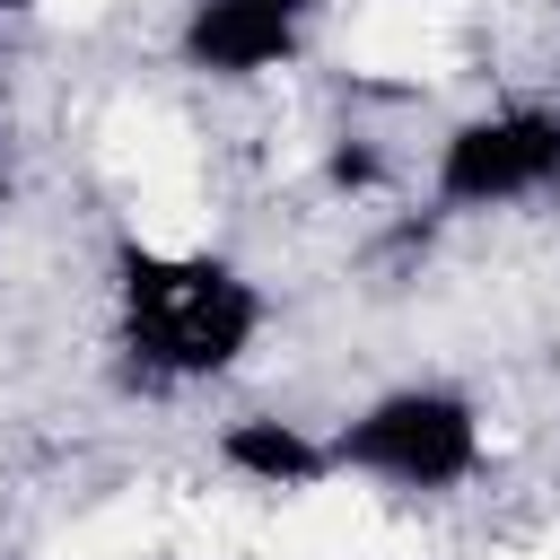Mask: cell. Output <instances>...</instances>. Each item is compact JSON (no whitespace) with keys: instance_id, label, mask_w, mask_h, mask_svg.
<instances>
[{"instance_id":"obj_1","label":"cell","mask_w":560,"mask_h":560,"mask_svg":"<svg viewBox=\"0 0 560 560\" xmlns=\"http://www.w3.org/2000/svg\"><path fill=\"white\" fill-rule=\"evenodd\" d=\"M271 298L245 262L201 245H114V350L149 385H210L254 359Z\"/></svg>"},{"instance_id":"obj_2","label":"cell","mask_w":560,"mask_h":560,"mask_svg":"<svg viewBox=\"0 0 560 560\" xmlns=\"http://www.w3.org/2000/svg\"><path fill=\"white\" fill-rule=\"evenodd\" d=\"M481 402L464 385H385L332 429V464L359 481H385L402 499H446L481 472Z\"/></svg>"},{"instance_id":"obj_3","label":"cell","mask_w":560,"mask_h":560,"mask_svg":"<svg viewBox=\"0 0 560 560\" xmlns=\"http://www.w3.org/2000/svg\"><path fill=\"white\" fill-rule=\"evenodd\" d=\"M560 192V105H490L464 114L438 140L429 166V201L446 219H481V210H525Z\"/></svg>"},{"instance_id":"obj_4","label":"cell","mask_w":560,"mask_h":560,"mask_svg":"<svg viewBox=\"0 0 560 560\" xmlns=\"http://www.w3.org/2000/svg\"><path fill=\"white\" fill-rule=\"evenodd\" d=\"M298 52H306V18H289L280 0H184L175 61L192 79H262L289 70Z\"/></svg>"},{"instance_id":"obj_5","label":"cell","mask_w":560,"mask_h":560,"mask_svg":"<svg viewBox=\"0 0 560 560\" xmlns=\"http://www.w3.org/2000/svg\"><path fill=\"white\" fill-rule=\"evenodd\" d=\"M210 455H219V472H236V481H254V490H280V499L324 490V481L341 472V464H332V438L306 429V420H289V411H245V420H228V429L210 438Z\"/></svg>"},{"instance_id":"obj_6","label":"cell","mask_w":560,"mask_h":560,"mask_svg":"<svg viewBox=\"0 0 560 560\" xmlns=\"http://www.w3.org/2000/svg\"><path fill=\"white\" fill-rule=\"evenodd\" d=\"M324 184H332V192H385V158H376L368 140H332Z\"/></svg>"},{"instance_id":"obj_7","label":"cell","mask_w":560,"mask_h":560,"mask_svg":"<svg viewBox=\"0 0 560 560\" xmlns=\"http://www.w3.org/2000/svg\"><path fill=\"white\" fill-rule=\"evenodd\" d=\"M26 9H35V0H0V35H9V26L26 18Z\"/></svg>"},{"instance_id":"obj_8","label":"cell","mask_w":560,"mask_h":560,"mask_svg":"<svg viewBox=\"0 0 560 560\" xmlns=\"http://www.w3.org/2000/svg\"><path fill=\"white\" fill-rule=\"evenodd\" d=\"M280 9H289V18H315V9H324V0H280Z\"/></svg>"},{"instance_id":"obj_9","label":"cell","mask_w":560,"mask_h":560,"mask_svg":"<svg viewBox=\"0 0 560 560\" xmlns=\"http://www.w3.org/2000/svg\"><path fill=\"white\" fill-rule=\"evenodd\" d=\"M0 219H9V166H0Z\"/></svg>"},{"instance_id":"obj_10","label":"cell","mask_w":560,"mask_h":560,"mask_svg":"<svg viewBox=\"0 0 560 560\" xmlns=\"http://www.w3.org/2000/svg\"><path fill=\"white\" fill-rule=\"evenodd\" d=\"M0 88H9V79H0Z\"/></svg>"}]
</instances>
